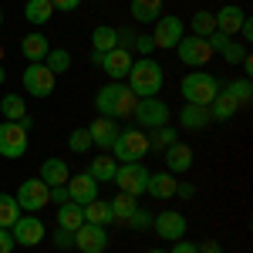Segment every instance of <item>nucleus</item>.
Masks as SVG:
<instances>
[{"mask_svg": "<svg viewBox=\"0 0 253 253\" xmlns=\"http://www.w3.org/2000/svg\"><path fill=\"white\" fill-rule=\"evenodd\" d=\"M10 236H14L17 247H38V243H44L47 230H44V223L34 213H20L17 223L10 226Z\"/></svg>", "mask_w": 253, "mask_h": 253, "instance_id": "1a4fd4ad", "label": "nucleus"}, {"mask_svg": "<svg viewBox=\"0 0 253 253\" xmlns=\"http://www.w3.org/2000/svg\"><path fill=\"white\" fill-rule=\"evenodd\" d=\"M51 240H54V247H58V250H68V247H75V233H68V230H54V236H51Z\"/></svg>", "mask_w": 253, "mask_h": 253, "instance_id": "37998d69", "label": "nucleus"}, {"mask_svg": "<svg viewBox=\"0 0 253 253\" xmlns=\"http://www.w3.org/2000/svg\"><path fill=\"white\" fill-rule=\"evenodd\" d=\"M175 51H179V61H182L186 68H203V64H210V58H213L206 38H196V34L182 38L179 44H175Z\"/></svg>", "mask_w": 253, "mask_h": 253, "instance_id": "f8f14e48", "label": "nucleus"}, {"mask_svg": "<svg viewBox=\"0 0 253 253\" xmlns=\"http://www.w3.org/2000/svg\"><path fill=\"white\" fill-rule=\"evenodd\" d=\"M38 179L44 182V186H64L68 179H71V169H68V162L64 159H44L41 162V172H38Z\"/></svg>", "mask_w": 253, "mask_h": 253, "instance_id": "aec40b11", "label": "nucleus"}, {"mask_svg": "<svg viewBox=\"0 0 253 253\" xmlns=\"http://www.w3.org/2000/svg\"><path fill=\"white\" fill-rule=\"evenodd\" d=\"M132 115H135L138 128H162V125H169L172 112H169V105L156 95V98H138Z\"/></svg>", "mask_w": 253, "mask_h": 253, "instance_id": "39448f33", "label": "nucleus"}, {"mask_svg": "<svg viewBox=\"0 0 253 253\" xmlns=\"http://www.w3.org/2000/svg\"><path fill=\"white\" fill-rule=\"evenodd\" d=\"M206 112H210V118H213V122H230V118L240 112V105H236L233 98H230L226 91H223V88H219V95L210 101V108H206Z\"/></svg>", "mask_w": 253, "mask_h": 253, "instance_id": "a878e982", "label": "nucleus"}, {"mask_svg": "<svg viewBox=\"0 0 253 253\" xmlns=\"http://www.w3.org/2000/svg\"><path fill=\"white\" fill-rule=\"evenodd\" d=\"M166 152V172H172V175H179V172H189L193 169V162H196V152L186 145V142H172L169 149H162Z\"/></svg>", "mask_w": 253, "mask_h": 253, "instance_id": "f3484780", "label": "nucleus"}, {"mask_svg": "<svg viewBox=\"0 0 253 253\" xmlns=\"http://www.w3.org/2000/svg\"><path fill=\"white\" fill-rule=\"evenodd\" d=\"M132 51H122V47H112V51H105L101 54V68H105V75L112 81H122V78H128V71H132Z\"/></svg>", "mask_w": 253, "mask_h": 253, "instance_id": "2eb2a0df", "label": "nucleus"}, {"mask_svg": "<svg viewBox=\"0 0 253 253\" xmlns=\"http://www.w3.org/2000/svg\"><path fill=\"white\" fill-rule=\"evenodd\" d=\"M125 223H128L132 230H149V226H152V210H142V206H135V213L128 216Z\"/></svg>", "mask_w": 253, "mask_h": 253, "instance_id": "a19ab883", "label": "nucleus"}, {"mask_svg": "<svg viewBox=\"0 0 253 253\" xmlns=\"http://www.w3.org/2000/svg\"><path fill=\"white\" fill-rule=\"evenodd\" d=\"M64 186H68V196H71V203L84 206V203L98 199V186H101V182H95V179H91L88 172H78V175H71Z\"/></svg>", "mask_w": 253, "mask_h": 253, "instance_id": "dca6fc26", "label": "nucleus"}, {"mask_svg": "<svg viewBox=\"0 0 253 253\" xmlns=\"http://www.w3.org/2000/svg\"><path fill=\"white\" fill-rule=\"evenodd\" d=\"M3 81H7V71H3V64H0V84H3Z\"/></svg>", "mask_w": 253, "mask_h": 253, "instance_id": "864d4df0", "label": "nucleus"}, {"mask_svg": "<svg viewBox=\"0 0 253 253\" xmlns=\"http://www.w3.org/2000/svg\"><path fill=\"white\" fill-rule=\"evenodd\" d=\"M115 172H118L115 156H95V159H91V166H88V175H91L95 182H112Z\"/></svg>", "mask_w": 253, "mask_h": 253, "instance_id": "c85d7f7f", "label": "nucleus"}, {"mask_svg": "<svg viewBox=\"0 0 253 253\" xmlns=\"http://www.w3.org/2000/svg\"><path fill=\"white\" fill-rule=\"evenodd\" d=\"M175 182H179V175H172V172H149L145 193L152 196V199H172L175 196Z\"/></svg>", "mask_w": 253, "mask_h": 253, "instance_id": "4be33fe9", "label": "nucleus"}, {"mask_svg": "<svg viewBox=\"0 0 253 253\" xmlns=\"http://www.w3.org/2000/svg\"><path fill=\"white\" fill-rule=\"evenodd\" d=\"M219 58L226 61V64H240V61L247 58V44H240V41H230V44H226V51H223Z\"/></svg>", "mask_w": 253, "mask_h": 253, "instance_id": "ea45409f", "label": "nucleus"}, {"mask_svg": "<svg viewBox=\"0 0 253 253\" xmlns=\"http://www.w3.org/2000/svg\"><path fill=\"white\" fill-rule=\"evenodd\" d=\"M243 17H247V10H243V7H236V3H226L223 10H216V14H213L216 31H219V34H226V38L240 34V24H243Z\"/></svg>", "mask_w": 253, "mask_h": 253, "instance_id": "6ab92c4d", "label": "nucleus"}, {"mask_svg": "<svg viewBox=\"0 0 253 253\" xmlns=\"http://www.w3.org/2000/svg\"><path fill=\"white\" fill-rule=\"evenodd\" d=\"M0 24H3V10H0Z\"/></svg>", "mask_w": 253, "mask_h": 253, "instance_id": "4d7b16f0", "label": "nucleus"}, {"mask_svg": "<svg viewBox=\"0 0 253 253\" xmlns=\"http://www.w3.org/2000/svg\"><path fill=\"white\" fill-rule=\"evenodd\" d=\"M27 145H31V138H27V132L17 122H3L0 125V156L3 159H20L27 152Z\"/></svg>", "mask_w": 253, "mask_h": 253, "instance_id": "9b49d317", "label": "nucleus"}, {"mask_svg": "<svg viewBox=\"0 0 253 253\" xmlns=\"http://www.w3.org/2000/svg\"><path fill=\"white\" fill-rule=\"evenodd\" d=\"M166 84V71L162 64L152 58H138L132 61V71H128V88L135 98H156Z\"/></svg>", "mask_w": 253, "mask_h": 253, "instance_id": "f03ea898", "label": "nucleus"}, {"mask_svg": "<svg viewBox=\"0 0 253 253\" xmlns=\"http://www.w3.org/2000/svg\"><path fill=\"white\" fill-rule=\"evenodd\" d=\"M175 196H182V199H193V196H196V186H193V182H175Z\"/></svg>", "mask_w": 253, "mask_h": 253, "instance_id": "09e8293b", "label": "nucleus"}, {"mask_svg": "<svg viewBox=\"0 0 253 253\" xmlns=\"http://www.w3.org/2000/svg\"><path fill=\"white\" fill-rule=\"evenodd\" d=\"M115 162H142L149 156V135L145 128H118V138L112 142Z\"/></svg>", "mask_w": 253, "mask_h": 253, "instance_id": "7ed1b4c3", "label": "nucleus"}, {"mask_svg": "<svg viewBox=\"0 0 253 253\" xmlns=\"http://www.w3.org/2000/svg\"><path fill=\"white\" fill-rule=\"evenodd\" d=\"M41 64L58 78V75H64V71L71 68V51H64V47H51V51H47V58L41 61Z\"/></svg>", "mask_w": 253, "mask_h": 253, "instance_id": "7c9ffc66", "label": "nucleus"}, {"mask_svg": "<svg viewBox=\"0 0 253 253\" xmlns=\"http://www.w3.org/2000/svg\"><path fill=\"white\" fill-rule=\"evenodd\" d=\"M0 61H3V44H0Z\"/></svg>", "mask_w": 253, "mask_h": 253, "instance_id": "6e6d98bb", "label": "nucleus"}, {"mask_svg": "<svg viewBox=\"0 0 253 253\" xmlns=\"http://www.w3.org/2000/svg\"><path fill=\"white\" fill-rule=\"evenodd\" d=\"M17 125H20V128H24V132H31V128H34V118H31V115H24V118H20V122H17Z\"/></svg>", "mask_w": 253, "mask_h": 253, "instance_id": "603ef678", "label": "nucleus"}, {"mask_svg": "<svg viewBox=\"0 0 253 253\" xmlns=\"http://www.w3.org/2000/svg\"><path fill=\"white\" fill-rule=\"evenodd\" d=\"M213 118H210V112L203 108V105H182L179 108V125L186 128V132H206V125H210Z\"/></svg>", "mask_w": 253, "mask_h": 253, "instance_id": "412c9836", "label": "nucleus"}, {"mask_svg": "<svg viewBox=\"0 0 253 253\" xmlns=\"http://www.w3.org/2000/svg\"><path fill=\"white\" fill-rule=\"evenodd\" d=\"M145 253H166V250H145Z\"/></svg>", "mask_w": 253, "mask_h": 253, "instance_id": "5fc2aeb1", "label": "nucleus"}, {"mask_svg": "<svg viewBox=\"0 0 253 253\" xmlns=\"http://www.w3.org/2000/svg\"><path fill=\"white\" fill-rule=\"evenodd\" d=\"M179 91H182V98H186L189 105L210 108V101L219 95V78H216V75H206V71H193V75L182 78Z\"/></svg>", "mask_w": 253, "mask_h": 253, "instance_id": "20e7f679", "label": "nucleus"}, {"mask_svg": "<svg viewBox=\"0 0 253 253\" xmlns=\"http://www.w3.org/2000/svg\"><path fill=\"white\" fill-rule=\"evenodd\" d=\"M24 17H27V24H34V27H44L47 20L54 17V7H51V0H27L24 3Z\"/></svg>", "mask_w": 253, "mask_h": 253, "instance_id": "cd10ccee", "label": "nucleus"}, {"mask_svg": "<svg viewBox=\"0 0 253 253\" xmlns=\"http://www.w3.org/2000/svg\"><path fill=\"white\" fill-rule=\"evenodd\" d=\"M20 51H24V58L31 61V64H41V61L47 58L51 44H47V38H44L41 31H34V34H27V38L20 41Z\"/></svg>", "mask_w": 253, "mask_h": 253, "instance_id": "5701e85b", "label": "nucleus"}, {"mask_svg": "<svg viewBox=\"0 0 253 253\" xmlns=\"http://www.w3.org/2000/svg\"><path fill=\"white\" fill-rule=\"evenodd\" d=\"M17 216H20V206H17V199L10 193H0V226H14L17 223Z\"/></svg>", "mask_w": 253, "mask_h": 253, "instance_id": "72a5a7b5", "label": "nucleus"}, {"mask_svg": "<svg viewBox=\"0 0 253 253\" xmlns=\"http://www.w3.org/2000/svg\"><path fill=\"white\" fill-rule=\"evenodd\" d=\"M145 135H149V149H169L172 142H179V132L169 128V125H162V128H149Z\"/></svg>", "mask_w": 253, "mask_h": 253, "instance_id": "473e14b6", "label": "nucleus"}, {"mask_svg": "<svg viewBox=\"0 0 253 253\" xmlns=\"http://www.w3.org/2000/svg\"><path fill=\"white\" fill-rule=\"evenodd\" d=\"M71 196H68V186H47V203H54V206H61V203H68Z\"/></svg>", "mask_w": 253, "mask_h": 253, "instance_id": "79ce46f5", "label": "nucleus"}, {"mask_svg": "<svg viewBox=\"0 0 253 253\" xmlns=\"http://www.w3.org/2000/svg\"><path fill=\"white\" fill-rule=\"evenodd\" d=\"M81 223H84V210H81L78 203H71V199H68V203H61V206H58V226H61V230L75 233Z\"/></svg>", "mask_w": 253, "mask_h": 253, "instance_id": "bb28decb", "label": "nucleus"}, {"mask_svg": "<svg viewBox=\"0 0 253 253\" xmlns=\"http://www.w3.org/2000/svg\"><path fill=\"white\" fill-rule=\"evenodd\" d=\"M112 182L118 186V193H128L138 199V196L145 193V186H149V169L142 162H122Z\"/></svg>", "mask_w": 253, "mask_h": 253, "instance_id": "423d86ee", "label": "nucleus"}, {"mask_svg": "<svg viewBox=\"0 0 253 253\" xmlns=\"http://www.w3.org/2000/svg\"><path fill=\"white\" fill-rule=\"evenodd\" d=\"M20 81H24V91L31 98H51L54 95V84H58V78H54L44 64H27L24 75H20Z\"/></svg>", "mask_w": 253, "mask_h": 253, "instance_id": "6e6552de", "label": "nucleus"}, {"mask_svg": "<svg viewBox=\"0 0 253 253\" xmlns=\"http://www.w3.org/2000/svg\"><path fill=\"white\" fill-rule=\"evenodd\" d=\"M182 38H186V20L172 17V14H162L152 24V44L162 47V51H175V44Z\"/></svg>", "mask_w": 253, "mask_h": 253, "instance_id": "0eeeda50", "label": "nucleus"}, {"mask_svg": "<svg viewBox=\"0 0 253 253\" xmlns=\"http://www.w3.org/2000/svg\"><path fill=\"white\" fill-rule=\"evenodd\" d=\"M169 253H199V250H196V243H189V240H175Z\"/></svg>", "mask_w": 253, "mask_h": 253, "instance_id": "de8ad7c7", "label": "nucleus"}, {"mask_svg": "<svg viewBox=\"0 0 253 253\" xmlns=\"http://www.w3.org/2000/svg\"><path fill=\"white\" fill-rule=\"evenodd\" d=\"M68 145H71V152H78V156H84V152L95 149V145H91V135H88V128H71Z\"/></svg>", "mask_w": 253, "mask_h": 253, "instance_id": "4c0bfd02", "label": "nucleus"}, {"mask_svg": "<svg viewBox=\"0 0 253 253\" xmlns=\"http://www.w3.org/2000/svg\"><path fill=\"white\" fill-rule=\"evenodd\" d=\"M115 47V27H95L91 31V51L95 54H105Z\"/></svg>", "mask_w": 253, "mask_h": 253, "instance_id": "c9c22d12", "label": "nucleus"}, {"mask_svg": "<svg viewBox=\"0 0 253 253\" xmlns=\"http://www.w3.org/2000/svg\"><path fill=\"white\" fill-rule=\"evenodd\" d=\"M0 112H3V122H20L27 115V105L20 95H3L0 98Z\"/></svg>", "mask_w": 253, "mask_h": 253, "instance_id": "2f4dec72", "label": "nucleus"}, {"mask_svg": "<svg viewBox=\"0 0 253 253\" xmlns=\"http://www.w3.org/2000/svg\"><path fill=\"white\" fill-rule=\"evenodd\" d=\"M108 203H112V213H115V219H122V223L135 213V206H138V199H135V196H128V193H118L115 199H108Z\"/></svg>", "mask_w": 253, "mask_h": 253, "instance_id": "e433bc0d", "label": "nucleus"}, {"mask_svg": "<svg viewBox=\"0 0 253 253\" xmlns=\"http://www.w3.org/2000/svg\"><path fill=\"white\" fill-rule=\"evenodd\" d=\"M14 247H17V243H14L10 230H7V226H0V253H14Z\"/></svg>", "mask_w": 253, "mask_h": 253, "instance_id": "a18cd8bd", "label": "nucleus"}, {"mask_svg": "<svg viewBox=\"0 0 253 253\" xmlns=\"http://www.w3.org/2000/svg\"><path fill=\"white\" fill-rule=\"evenodd\" d=\"M81 210H84V223H95V226L115 223V213H112V203H108V199H91V203H84Z\"/></svg>", "mask_w": 253, "mask_h": 253, "instance_id": "b1692460", "label": "nucleus"}, {"mask_svg": "<svg viewBox=\"0 0 253 253\" xmlns=\"http://www.w3.org/2000/svg\"><path fill=\"white\" fill-rule=\"evenodd\" d=\"M132 51H138L142 58H152L156 44H152V38H142V34H138V38H135V47H132Z\"/></svg>", "mask_w": 253, "mask_h": 253, "instance_id": "c03bdc74", "label": "nucleus"}, {"mask_svg": "<svg viewBox=\"0 0 253 253\" xmlns=\"http://www.w3.org/2000/svg\"><path fill=\"white\" fill-rule=\"evenodd\" d=\"M14 199H17L20 210L38 213V210H44V206H47V186L41 182L38 175H34V179H24V182L17 186V196H14Z\"/></svg>", "mask_w": 253, "mask_h": 253, "instance_id": "ddd939ff", "label": "nucleus"}, {"mask_svg": "<svg viewBox=\"0 0 253 253\" xmlns=\"http://www.w3.org/2000/svg\"><path fill=\"white\" fill-rule=\"evenodd\" d=\"M88 135H91V145H98V149H112V142L118 138V122L115 118L98 115L95 122L88 125Z\"/></svg>", "mask_w": 253, "mask_h": 253, "instance_id": "a211bd4d", "label": "nucleus"}, {"mask_svg": "<svg viewBox=\"0 0 253 253\" xmlns=\"http://www.w3.org/2000/svg\"><path fill=\"white\" fill-rule=\"evenodd\" d=\"M135 101L138 98L132 95V88L128 84H122V81H108L105 88H98L95 95V112L105 118H128L135 112Z\"/></svg>", "mask_w": 253, "mask_h": 253, "instance_id": "f257e3e1", "label": "nucleus"}, {"mask_svg": "<svg viewBox=\"0 0 253 253\" xmlns=\"http://www.w3.org/2000/svg\"><path fill=\"white\" fill-rule=\"evenodd\" d=\"M226 95L233 98L240 108H247L250 105V98H253V84H250V78H236V81H230V84H219Z\"/></svg>", "mask_w": 253, "mask_h": 253, "instance_id": "c756f323", "label": "nucleus"}, {"mask_svg": "<svg viewBox=\"0 0 253 253\" xmlns=\"http://www.w3.org/2000/svg\"><path fill=\"white\" fill-rule=\"evenodd\" d=\"M196 250L199 253H223V247L216 240H203V243H196Z\"/></svg>", "mask_w": 253, "mask_h": 253, "instance_id": "8fccbe9b", "label": "nucleus"}, {"mask_svg": "<svg viewBox=\"0 0 253 253\" xmlns=\"http://www.w3.org/2000/svg\"><path fill=\"white\" fill-rule=\"evenodd\" d=\"M75 250L81 253H105L108 250V230L95 223H81L75 230Z\"/></svg>", "mask_w": 253, "mask_h": 253, "instance_id": "4468645a", "label": "nucleus"}, {"mask_svg": "<svg viewBox=\"0 0 253 253\" xmlns=\"http://www.w3.org/2000/svg\"><path fill=\"white\" fill-rule=\"evenodd\" d=\"M240 34H243V44H250L253 41V20L243 17V24H240Z\"/></svg>", "mask_w": 253, "mask_h": 253, "instance_id": "3c124183", "label": "nucleus"}, {"mask_svg": "<svg viewBox=\"0 0 253 253\" xmlns=\"http://www.w3.org/2000/svg\"><path fill=\"white\" fill-rule=\"evenodd\" d=\"M189 27H193L196 38H210L216 31V20H213V10H196L193 20H189Z\"/></svg>", "mask_w": 253, "mask_h": 253, "instance_id": "f704fd0d", "label": "nucleus"}, {"mask_svg": "<svg viewBox=\"0 0 253 253\" xmlns=\"http://www.w3.org/2000/svg\"><path fill=\"white\" fill-rule=\"evenodd\" d=\"M152 226H156V236H159V240H166V243L182 240V236H186V230H189L186 216L179 213V210H162L159 216H152Z\"/></svg>", "mask_w": 253, "mask_h": 253, "instance_id": "9d476101", "label": "nucleus"}, {"mask_svg": "<svg viewBox=\"0 0 253 253\" xmlns=\"http://www.w3.org/2000/svg\"><path fill=\"white\" fill-rule=\"evenodd\" d=\"M51 7L54 10H64V14H71V10H78L81 0H51Z\"/></svg>", "mask_w": 253, "mask_h": 253, "instance_id": "49530a36", "label": "nucleus"}, {"mask_svg": "<svg viewBox=\"0 0 253 253\" xmlns=\"http://www.w3.org/2000/svg\"><path fill=\"white\" fill-rule=\"evenodd\" d=\"M128 10H132L135 24H156L162 17V0H132Z\"/></svg>", "mask_w": 253, "mask_h": 253, "instance_id": "393cba45", "label": "nucleus"}, {"mask_svg": "<svg viewBox=\"0 0 253 253\" xmlns=\"http://www.w3.org/2000/svg\"><path fill=\"white\" fill-rule=\"evenodd\" d=\"M135 27H115V47H122V51H132L135 47Z\"/></svg>", "mask_w": 253, "mask_h": 253, "instance_id": "58836bf2", "label": "nucleus"}]
</instances>
